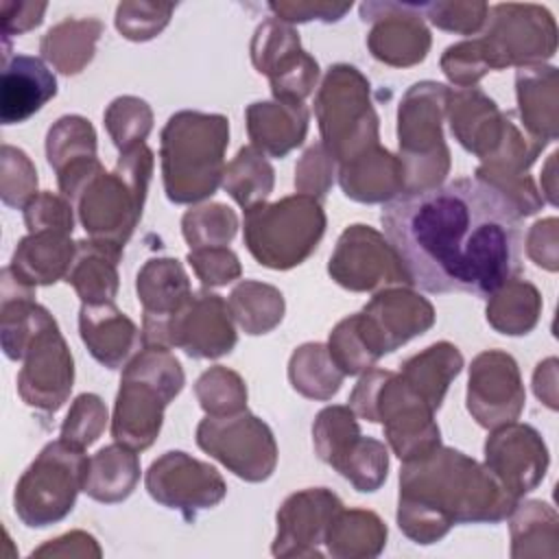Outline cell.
Masks as SVG:
<instances>
[{
    "label": "cell",
    "instance_id": "obj_19",
    "mask_svg": "<svg viewBox=\"0 0 559 559\" xmlns=\"http://www.w3.org/2000/svg\"><path fill=\"white\" fill-rule=\"evenodd\" d=\"M343 502L325 487L304 489L284 500L277 511V535L273 542L275 557H321L328 531Z\"/></svg>",
    "mask_w": 559,
    "mask_h": 559
},
{
    "label": "cell",
    "instance_id": "obj_8",
    "mask_svg": "<svg viewBox=\"0 0 559 559\" xmlns=\"http://www.w3.org/2000/svg\"><path fill=\"white\" fill-rule=\"evenodd\" d=\"M450 90L435 81L415 83L397 111L400 159L404 166V192L441 186L450 153L441 133V118Z\"/></svg>",
    "mask_w": 559,
    "mask_h": 559
},
{
    "label": "cell",
    "instance_id": "obj_23",
    "mask_svg": "<svg viewBox=\"0 0 559 559\" xmlns=\"http://www.w3.org/2000/svg\"><path fill=\"white\" fill-rule=\"evenodd\" d=\"M57 94V79L48 66L33 55H13L2 61L0 120L20 124L37 114Z\"/></svg>",
    "mask_w": 559,
    "mask_h": 559
},
{
    "label": "cell",
    "instance_id": "obj_50",
    "mask_svg": "<svg viewBox=\"0 0 559 559\" xmlns=\"http://www.w3.org/2000/svg\"><path fill=\"white\" fill-rule=\"evenodd\" d=\"M421 11L439 28L469 35L483 26L489 7L485 2H430L421 4Z\"/></svg>",
    "mask_w": 559,
    "mask_h": 559
},
{
    "label": "cell",
    "instance_id": "obj_33",
    "mask_svg": "<svg viewBox=\"0 0 559 559\" xmlns=\"http://www.w3.org/2000/svg\"><path fill=\"white\" fill-rule=\"evenodd\" d=\"M100 33L98 20H66L44 35L41 55L59 72L76 74L92 61Z\"/></svg>",
    "mask_w": 559,
    "mask_h": 559
},
{
    "label": "cell",
    "instance_id": "obj_14",
    "mask_svg": "<svg viewBox=\"0 0 559 559\" xmlns=\"http://www.w3.org/2000/svg\"><path fill=\"white\" fill-rule=\"evenodd\" d=\"M22 360L24 367L17 376L22 400L44 413L59 411L72 389L74 362L52 317L31 336Z\"/></svg>",
    "mask_w": 559,
    "mask_h": 559
},
{
    "label": "cell",
    "instance_id": "obj_27",
    "mask_svg": "<svg viewBox=\"0 0 559 559\" xmlns=\"http://www.w3.org/2000/svg\"><path fill=\"white\" fill-rule=\"evenodd\" d=\"M338 183L345 197L360 203L391 201L404 192L402 159L386 148L373 146L352 162L341 164Z\"/></svg>",
    "mask_w": 559,
    "mask_h": 559
},
{
    "label": "cell",
    "instance_id": "obj_42",
    "mask_svg": "<svg viewBox=\"0 0 559 559\" xmlns=\"http://www.w3.org/2000/svg\"><path fill=\"white\" fill-rule=\"evenodd\" d=\"M181 227L190 249L225 247L236 234L238 218L231 207L223 203H212L186 212Z\"/></svg>",
    "mask_w": 559,
    "mask_h": 559
},
{
    "label": "cell",
    "instance_id": "obj_28",
    "mask_svg": "<svg viewBox=\"0 0 559 559\" xmlns=\"http://www.w3.org/2000/svg\"><path fill=\"white\" fill-rule=\"evenodd\" d=\"M247 131L253 148L284 157L299 146L308 131V109L295 100L251 103L247 107Z\"/></svg>",
    "mask_w": 559,
    "mask_h": 559
},
{
    "label": "cell",
    "instance_id": "obj_52",
    "mask_svg": "<svg viewBox=\"0 0 559 559\" xmlns=\"http://www.w3.org/2000/svg\"><path fill=\"white\" fill-rule=\"evenodd\" d=\"M24 221L28 231H44V229H55V231H66L72 234V207L66 197H57L52 192H41L35 194L26 205H24Z\"/></svg>",
    "mask_w": 559,
    "mask_h": 559
},
{
    "label": "cell",
    "instance_id": "obj_51",
    "mask_svg": "<svg viewBox=\"0 0 559 559\" xmlns=\"http://www.w3.org/2000/svg\"><path fill=\"white\" fill-rule=\"evenodd\" d=\"M2 155L15 168V173H11V168L2 166V201L11 207H22L35 197L37 173L24 151L4 144Z\"/></svg>",
    "mask_w": 559,
    "mask_h": 559
},
{
    "label": "cell",
    "instance_id": "obj_10",
    "mask_svg": "<svg viewBox=\"0 0 559 559\" xmlns=\"http://www.w3.org/2000/svg\"><path fill=\"white\" fill-rule=\"evenodd\" d=\"M90 459L63 439L50 441L15 485V515L31 528L63 520L83 491Z\"/></svg>",
    "mask_w": 559,
    "mask_h": 559
},
{
    "label": "cell",
    "instance_id": "obj_41",
    "mask_svg": "<svg viewBox=\"0 0 559 559\" xmlns=\"http://www.w3.org/2000/svg\"><path fill=\"white\" fill-rule=\"evenodd\" d=\"M358 437L360 428L349 406H325L312 426L314 450L328 465H334Z\"/></svg>",
    "mask_w": 559,
    "mask_h": 559
},
{
    "label": "cell",
    "instance_id": "obj_24",
    "mask_svg": "<svg viewBox=\"0 0 559 559\" xmlns=\"http://www.w3.org/2000/svg\"><path fill=\"white\" fill-rule=\"evenodd\" d=\"M445 109L452 133L463 148L485 159L500 146L507 129V114H500L496 103L478 87L450 90Z\"/></svg>",
    "mask_w": 559,
    "mask_h": 559
},
{
    "label": "cell",
    "instance_id": "obj_36",
    "mask_svg": "<svg viewBox=\"0 0 559 559\" xmlns=\"http://www.w3.org/2000/svg\"><path fill=\"white\" fill-rule=\"evenodd\" d=\"M343 376L345 373L336 367L328 347L321 343L301 345L288 362L293 389L314 400H330L341 389Z\"/></svg>",
    "mask_w": 559,
    "mask_h": 559
},
{
    "label": "cell",
    "instance_id": "obj_18",
    "mask_svg": "<svg viewBox=\"0 0 559 559\" xmlns=\"http://www.w3.org/2000/svg\"><path fill=\"white\" fill-rule=\"evenodd\" d=\"M524 408V386L518 362L498 349L483 352L469 367L467 411L483 428L507 426Z\"/></svg>",
    "mask_w": 559,
    "mask_h": 559
},
{
    "label": "cell",
    "instance_id": "obj_45",
    "mask_svg": "<svg viewBox=\"0 0 559 559\" xmlns=\"http://www.w3.org/2000/svg\"><path fill=\"white\" fill-rule=\"evenodd\" d=\"M511 522L513 535V557L528 555L531 544L542 542V537L557 542V513L539 500H528L524 504H515Z\"/></svg>",
    "mask_w": 559,
    "mask_h": 559
},
{
    "label": "cell",
    "instance_id": "obj_11",
    "mask_svg": "<svg viewBox=\"0 0 559 559\" xmlns=\"http://www.w3.org/2000/svg\"><path fill=\"white\" fill-rule=\"evenodd\" d=\"M489 26L476 44L489 70L511 63H537L557 50V26L537 4H496L487 13Z\"/></svg>",
    "mask_w": 559,
    "mask_h": 559
},
{
    "label": "cell",
    "instance_id": "obj_25",
    "mask_svg": "<svg viewBox=\"0 0 559 559\" xmlns=\"http://www.w3.org/2000/svg\"><path fill=\"white\" fill-rule=\"evenodd\" d=\"M81 338L90 354L107 369L122 367L133 352L144 347L142 332L114 301L83 304L79 312Z\"/></svg>",
    "mask_w": 559,
    "mask_h": 559
},
{
    "label": "cell",
    "instance_id": "obj_26",
    "mask_svg": "<svg viewBox=\"0 0 559 559\" xmlns=\"http://www.w3.org/2000/svg\"><path fill=\"white\" fill-rule=\"evenodd\" d=\"M74 253L76 242L70 240V234L55 229L33 231L20 240L7 269L17 282L26 286H48L68 275Z\"/></svg>",
    "mask_w": 559,
    "mask_h": 559
},
{
    "label": "cell",
    "instance_id": "obj_30",
    "mask_svg": "<svg viewBox=\"0 0 559 559\" xmlns=\"http://www.w3.org/2000/svg\"><path fill=\"white\" fill-rule=\"evenodd\" d=\"M515 83L522 124L531 135L552 142L557 138V68L522 66Z\"/></svg>",
    "mask_w": 559,
    "mask_h": 559
},
{
    "label": "cell",
    "instance_id": "obj_46",
    "mask_svg": "<svg viewBox=\"0 0 559 559\" xmlns=\"http://www.w3.org/2000/svg\"><path fill=\"white\" fill-rule=\"evenodd\" d=\"M297 50H301V46L295 28L273 17L258 26L251 44V59L258 72L271 74L286 57H290Z\"/></svg>",
    "mask_w": 559,
    "mask_h": 559
},
{
    "label": "cell",
    "instance_id": "obj_54",
    "mask_svg": "<svg viewBox=\"0 0 559 559\" xmlns=\"http://www.w3.org/2000/svg\"><path fill=\"white\" fill-rule=\"evenodd\" d=\"M332 155L323 144H314L304 153V159L299 162L295 170V186L301 190V194L323 199L330 183H332Z\"/></svg>",
    "mask_w": 559,
    "mask_h": 559
},
{
    "label": "cell",
    "instance_id": "obj_12",
    "mask_svg": "<svg viewBox=\"0 0 559 559\" xmlns=\"http://www.w3.org/2000/svg\"><path fill=\"white\" fill-rule=\"evenodd\" d=\"M197 443L236 476L251 483L266 480L277 463L271 428L247 411L207 415L197 428Z\"/></svg>",
    "mask_w": 559,
    "mask_h": 559
},
{
    "label": "cell",
    "instance_id": "obj_16",
    "mask_svg": "<svg viewBox=\"0 0 559 559\" xmlns=\"http://www.w3.org/2000/svg\"><path fill=\"white\" fill-rule=\"evenodd\" d=\"M432 323V304L408 288L382 290L356 312V330L376 360L424 334Z\"/></svg>",
    "mask_w": 559,
    "mask_h": 559
},
{
    "label": "cell",
    "instance_id": "obj_15",
    "mask_svg": "<svg viewBox=\"0 0 559 559\" xmlns=\"http://www.w3.org/2000/svg\"><path fill=\"white\" fill-rule=\"evenodd\" d=\"M146 491L168 509H177L186 520H194L197 511L218 504L225 493L223 476L203 461L186 452H166L151 463L146 472Z\"/></svg>",
    "mask_w": 559,
    "mask_h": 559
},
{
    "label": "cell",
    "instance_id": "obj_35",
    "mask_svg": "<svg viewBox=\"0 0 559 559\" xmlns=\"http://www.w3.org/2000/svg\"><path fill=\"white\" fill-rule=\"evenodd\" d=\"M386 539L382 520L362 509H341L330 524L325 544L332 557H376Z\"/></svg>",
    "mask_w": 559,
    "mask_h": 559
},
{
    "label": "cell",
    "instance_id": "obj_1",
    "mask_svg": "<svg viewBox=\"0 0 559 559\" xmlns=\"http://www.w3.org/2000/svg\"><path fill=\"white\" fill-rule=\"evenodd\" d=\"M380 221L411 284L426 293L489 297L522 269V216L478 177L402 192Z\"/></svg>",
    "mask_w": 559,
    "mask_h": 559
},
{
    "label": "cell",
    "instance_id": "obj_37",
    "mask_svg": "<svg viewBox=\"0 0 559 559\" xmlns=\"http://www.w3.org/2000/svg\"><path fill=\"white\" fill-rule=\"evenodd\" d=\"M229 310L247 334H266L284 317V297L275 286L245 280L231 290Z\"/></svg>",
    "mask_w": 559,
    "mask_h": 559
},
{
    "label": "cell",
    "instance_id": "obj_21",
    "mask_svg": "<svg viewBox=\"0 0 559 559\" xmlns=\"http://www.w3.org/2000/svg\"><path fill=\"white\" fill-rule=\"evenodd\" d=\"M421 4L367 2L360 7V17L376 22L367 44L376 59L389 66H413L424 61L430 48V33L424 26Z\"/></svg>",
    "mask_w": 559,
    "mask_h": 559
},
{
    "label": "cell",
    "instance_id": "obj_7",
    "mask_svg": "<svg viewBox=\"0 0 559 559\" xmlns=\"http://www.w3.org/2000/svg\"><path fill=\"white\" fill-rule=\"evenodd\" d=\"M325 231V212L308 194L284 197L245 210V245L258 264L286 271L301 264Z\"/></svg>",
    "mask_w": 559,
    "mask_h": 559
},
{
    "label": "cell",
    "instance_id": "obj_47",
    "mask_svg": "<svg viewBox=\"0 0 559 559\" xmlns=\"http://www.w3.org/2000/svg\"><path fill=\"white\" fill-rule=\"evenodd\" d=\"M105 426L107 408L103 400L94 393H83L74 400L66 421L61 424V439L85 450L100 437Z\"/></svg>",
    "mask_w": 559,
    "mask_h": 559
},
{
    "label": "cell",
    "instance_id": "obj_43",
    "mask_svg": "<svg viewBox=\"0 0 559 559\" xmlns=\"http://www.w3.org/2000/svg\"><path fill=\"white\" fill-rule=\"evenodd\" d=\"M201 408L207 415H231L245 411L247 389L238 373L225 367L207 369L194 386Z\"/></svg>",
    "mask_w": 559,
    "mask_h": 559
},
{
    "label": "cell",
    "instance_id": "obj_48",
    "mask_svg": "<svg viewBox=\"0 0 559 559\" xmlns=\"http://www.w3.org/2000/svg\"><path fill=\"white\" fill-rule=\"evenodd\" d=\"M173 9L175 4L122 2L116 11V28L131 41H146L168 24Z\"/></svg>",
    "mask_w": 559,
    "mask_h": 559
},
{
    "label": "cell",
    "instance_id": "obj_49",
    "mask_svg": "<svg viewBox=\"0 0 559 559\" xmlns=\"http://www.w3.org/2000/svg\"><path fill=\"white\" fill-rule=\"evenodd\" d=\"M332 360L345 376H356L360 371H367L376 358L365 347L358 330H356V314L343 319L330 334V347H328Z\"/></svg>",
    "mask_w": 559,
    "mask_h": 559
},
{
    "label": "cell",
    "instance_id": "obj_31",
    "mask_svg": "<svg viewBox=\"0 0 559 559\" xmlns=\"http://www.w3.org/2000/svg\"><path fill=\"white\" fill-rule=\"evenodd\" d=\"M140 480V461L135 450L114 443L100 448L87 463L83 491L98 502H120L131 496Z\"/></svg>",
    "mask_w": 559,
    "mask_h": 559
},
{
    "label": "cell",
    "instance_id": "obj_40",
    "mask_svg": "<svg viewBox=\"0 0 559 559\" xmlns=\"http://www.w3.org/2000/svg\"><path fill=\"white\" fill-rule=\"evenodd\" d=\"M332 467L358 491H376L386 478L389 454L384 443L360 435Z\"/></svg>",
    "mask_w": 559,
    "mask_h": 559
},
{
    "label": "cell",
    "instance_id": "obj_44",
    "mask_svg": "<svg viewBox=\"0 0 559 559\" xmlns=\"http://www.w3.org/2000/svg\"><path fill=\"white\" fill-rule=\"evenodd\" d=\"M105 124L114 144L122 151L144 144L153 127V114L148 105L135 96L116 98L105 111Z\"/></svg>",
    "mask_w": 559,
    "mask_h": 559
},
{
    "label": "cell",
    "instance_id": "obj_6",
    "mask_svg": "<svg viewBox=\"0 0 559 559\" xmlns=\"http://www.w3.org/2000/svg\"><path fill=\"white\" fill-rule=\"evenodd\" d=\"M153 173V153L138 144L120 153L114 173L105 168L76 197L79 218L92 240L124 247L133 234Z\"/></svg>",
    "mask_w": 559,
    "mask_h": 559
},
{
    "label": "cell",
    "instance_id": "obj_4",
    "mask_svg": "<svg viewBox=\"0 0 559 559\" xmlns=\"http://www.w3.org/2000/svg\"><path fill=\"white\" fill-rule=\"evenodd\" d=\"M183 389L179 360L162 345H144L124 367L116 395L111 435L131 450H146L159 435L164 408Z\"/></svg>",
    "mask_w": 559,
    "mask_h": 559
},
{
    "label": "cell",
    "instance_id": "obj_3",
    "mask_svg": "<svg viewBox=\"0 0 559 559\" xmlns=\"http://www.w3.org/2000/svg\"><path fill=\"white\" fill-rule=\"evenodd\" d=\"M229 124L221 114L179 111L162 131V177L173 203H197L216 192L225 175Z\"/></svg>",
    "mask_w": 559,
    "mask_h": 559
},
{
    "label": "cell",
    "instance_id": "obj_5",
    "mask_svg": "<svg viewBox=\"0 0 559 559\" xmlns=\"http://www.w3.org/2000/svg\"><path fill=\"white\" fill-rule=\"evenodd\" d=\"M349 408L367 421H382L384 437L402 461L424 456L439 448V426L430 404L402 378V373L371 369L349 395Z\"/></svg>",
    "mask_w": 559,
    "mask_h": 559
},
{
    "label": "cell",
    "instance_id": "obj_56",
    "mask_svg": "<svg viewBox=\"0 0 559 559\" xmlns=\"http://www.w3.org/2000/svg\"><path fill=\"white\" fill-rule=\"evenodd\" d=\"M526 249L535 264L548 271H557V218L535 223L528 231Z\"/></svg>",
    "mask_w": 559,
    "mask_h": 559
},
{
    "label": "cell",
    "instance_id": "obj_34",
    "mask_svg": "<svg viewBox=\"0 0 559 559\" xmlns=\"http://www.w3.org/2000/svg\"><path fill=\"white\" fill-rule=\"evenodd\" d=\"M542 310L539 290L526 280H509L493 295H489L487 304V321L500 334L522 336L528 334Z\"/></svg>",
    "mask_w": 559,
    "mask_h": 559
},
{
    "label": "cell",
    "instance_id": "obj_53",
    "mask_svg": "<svg viewBox=\"0 0 559 559\" xmlns=\"http://www.w3.org/2000/svg\"><path fill=\"white\" fill-rule=\"evenodd\" d=\"M188 262L205 286H225L240 277L238 255L227 247L192 249L188 253Z\"/></svg>",
    "mask_w": 559,
    "mask_h": 559
},
{
    "label": "cell",
    "instance_id": "obj_55",
    "mask_svg": "<svg viewBox=\"0 0 559 559\" xmlns=\"http://www.w3.org/2000/svg\"><path fill=\"white\" fill-rule=\"evenodd\" d=\"M352 4H314V2H271L269 9L277 15V20L286 22H308V20H323L336 22L341 20Z\"/></svg>",
    "mask_w": 559,
    "mask_h": 559
},
{
    "label": "cell",
    "instance_id": "obj_32",
    "mask_svg": "<svg viewBox=\"0 0 559 559\" xmlns=\"http://www.w3.org/2000/svg\"><path fill=\"white\" fill-rule=\"evenodd\" d=\"M461 367V352L454 345L441 341L426 347L421 354L408 358L402 365L400 373L430 404V408L437 411L443 402L448 384L452 382V378L459 376Z\"/></svg>",
    "mask_w": 559,
    "mask_h": 559
},
{
    "label": "cell",
    "instance_id": "obj_2",
    "mask_svg": "<svg viewBox=\"0 0 559 559\" xmlns=\"http://www.w3.org/2000/svg\"><path fill=\"white\" fill-rule=\"evenodd\" d=\"M515 504L485 465L452 448L439 445L400 469L397 524L415 544L441 539L452 524L500 522Z\"/></svg>",
    "mask_w": 559,
    "mask_h": 559
},
{
    "label": "cell",
    "instance_id": "obj_17",
    "mask_svg": "<svg viewBox=\"0 0 559 559\" xmlns=\"http://www.w3.org/2000/svg\"><path fill=\"white\" fill-rule=\"evenodd\" d=\"M229 304L210 290L192 293L188 304L168 319L162 336L164 347H181L192 358H218L236 345Z\"/></svg>",
    "mask_w": 559,
    "mask_h": 559
},
{
    "label": "cell",
    "instance_id": "obj_38",
    "mask_svg": "<svg viewBox=\"0 0 559 559\" xmlns=\"http://www.w3.org/2000/svg\"><path fill=\"white\" fill-rule=\"evenodd\" d=\"M223 188L240 207H255L273 190V166L253 146H242L225 166Z\"/></svg>",
    "mask_w": 559,
    "mask_h": 559
},
{
    "label": "cell",
    "instance_id": "obj_20",
    "mask_svg": "<svg viewBox=\"0 0 559 559\" xmlns=\"http://www.w3.org/2000/svg\"><path fill=\"white\" fill-rule=\"evenodd\" d=\"M485 467L511 496L522 498L544 478L548 467V450L535 428L511 421L487 437Z\"/></svg>",
    "mask_w": 559,
    "mask_h": 559
},
{
    "label": "cell",
    "instance_id": "obj_29",
    "mask_svg": "<svg viewBox=\"0 0 559 559\" xmlns=\"http://www.w3.org/2000/svg\"><path fill=\"white\" fill-rule=\"evenodd\" d=\"M122 249L98 242L81 240L76 242V253L72 266L66 275V282L72 284L83 299V304H105L114 301L118 290V271Z\"/></svg>",
    "mask_w": 559,
    "mask_h": 559
},
{
    "label": "cell",
    "instance_id": "obj_39",
    "mask_svg": "<svg viewBox=\"0 0 559 559\" xmlns=\"http://www.w3.org/2000/svg\"><path fill=\"white\" fill-rule=\"evenodd\" d=\"M48 164L61 173L63 168L96 157V133L90 120L81 116H63L50 127L46 138Z\"/></svg>",
    "mask_w": 559,
    "mask_h": 559
},
{
    "label": "cell",
    "instance_id": "obj_9",
    "mask_svg": "<svg viewBox=\"0 0 559 559\" xmlns=\"http://www.w3.org/2000/svg\"><path fill=\"white\" fill-rule=\"evenodd\" d=\"M314 111L323 146L345 164L378 146V116L369 100V81L354 66H332L319 90Z\"/></svg>",
    "mask_w": 559,
    "mask_h": 559
},
{
    "label": "cell",
    "instance_id": "obj_22",
    "mask_svg": "<svg viewBox=\"0 0 559 559\" xmlns=\"http://www.w3.org/2000/svg\"><path fill=\"white\" fill-rule=\"evenodd\" d=\"M135 290L144 308V319H142L144 345H162V336L168 319H173L192 297L190 280L179 260L153 258L140 269Z\"/></svg>",
    "mask_w": 559,
    "mask_h": 559
},
{
    "label": "cell",
    "instance_id": "obj_13",
    "mask_svg": "<svg viewBox=\"0 0 559 559\" xmlns=\"http://www.w3.org/2000/svg\"><path fill=\"white\" fill-rule=\"evenodd\" d=\"M328 273L336 284L349 290L411 284L391 242L369 225H352L341 234L330 255Z\"/></svg>",
    "mask_w": 559,
    "mask_h": 559
},
{
    "label": "cell",
    "instance_id": "obj_57",
    "mask_svg": "<svg viewBox=\"0 0 559 559\" xmlns=\"http://www.w3.org/2000/svg\"><path fill=\"white\" fill-rule=\"evenodd\" d=\"M2 11L15 13V17H2V31L4 35L24 33L41 24V15L46 11V4L35 2H2Z\"/></svg>",
    "mask_w": 559,
    "mask_h": 559
}]
</instances>
